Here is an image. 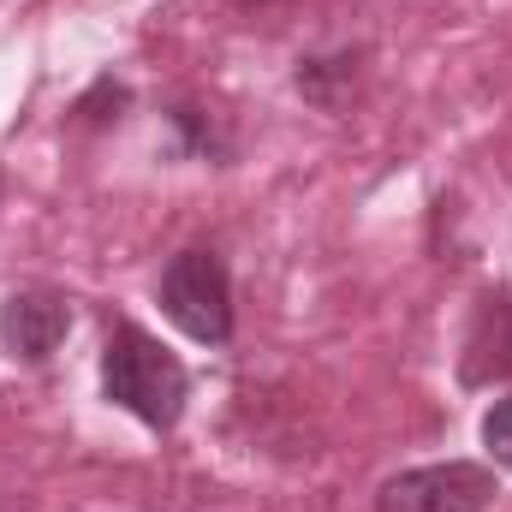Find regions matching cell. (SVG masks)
<instances>
[{
	"label": "cell",
	"instance_id": "6da1fadb",
	"mask_svg": "<svg viewBox=\"0 0 512 512\" xmlns=\"http://www.w3.org/2000/svg\"><path fill=\"white\" fill-rule=\"evenodd\" d=\"M102 393L131 411L137 423L149 429H173L185 417V399H191V376L185 364L155 340L143 334L137 322H114L108 346H102Z\"/></svg>",
	"mask_w": 512,
	"mask_h": 512
},
{
	"label": "cell",
	"instance_id": "7a4b0ae2",
	"mask_svg": "<svg viewBox=\"0 0 512 512\" xmlns=\"http://www.w3.org/2000/svg\"><path fill=\"white\" fill-rule=\"evenodd\" d=\"M161 310L179 334L221 346L233 334V274L215 251H179L161 268Z\"/></svg>",
	"mask_w": 512,
	"mask_h": 512
},
{
	"label": "cell",
	"instance_id": "3957f363",
	"mask_svg": "<svg viewBox=\"0 0 512 512\" xmlns=\"http://www.w3.org/2000/svg\"><path fill=\"white\" fill-rule=\"evenodd\" d=\"M501 489H495V471L489 465H471V459H447V465H417V471H399L387 477L376 512H489Z\"/></svg>",
	"mask_w": 512,
	"mask_h": 512
},
{
	"label": "cell",
	"instance_id": "277c9868",
	"mask_svg": "<svg viewBox=\"0 0 512 512\" xmlns=\"http://www.w3.org/2000/svg\"><path fill=\"white\" fill-rule=\"evenodd\" d=\"M72 334V304L48 286H30V292H12L0 304V346L24 364H48L60 352V340Z\"/></svg>",
	"mask_w": 512,
	"mask_h": 512
},
{
	"label": "cell",
	"instance_id": "5b68a950",
	"mask_svg": "<svg viewBox=\"0 0 512 512\" xmlns=\"http://www.w3.org/2000/svg\"><path fill=\"white\" fill-rule=\"evenodd\" d=\"M483 447L495 453V465L512 471V393L489 405V417H483Z\"/></svg>",
	"mask_w": 512,
	"mask_h": 512
}]
</instances>
